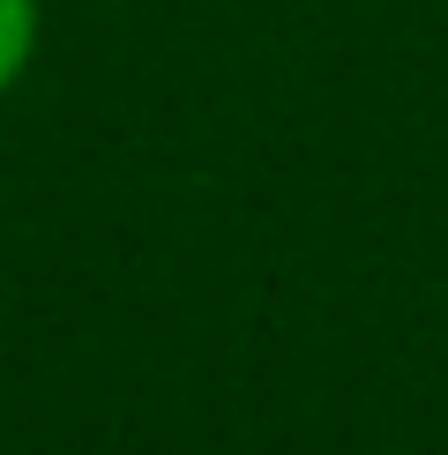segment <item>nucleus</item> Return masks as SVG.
I'll return each instance as SVG.
<instances>
[{"label": "nucleus", "instance_id": "nucleus-1", "mask_svg": "<svg viewBox=\"0 0 448 455\" xmlns=\"http://www.w3.org/2000/svg\"><path fill=\"white\" fill-rule=\"evenodd\" d=\"M37 37H45V8L37 0H0V98L30 75Z\"/></svg>", "mask_w": 448, "mask_h": 455}]
</instances>
